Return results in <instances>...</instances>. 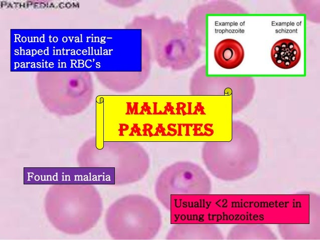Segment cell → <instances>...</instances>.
Instances as JSON below:
<instances>
[{
  "instance_id": "obj_1",
  "label": "cell",
  "mask_w": 320,
  "mask_h": 240,
  "mask_svg": "<svg viewBox=\"0 0 320 240\" xmlns=\"http://www.w3.org/2000/svg\"><path fill=\"white\" fill-rule=\"evenodd\" d=\"M115 210V236L123 239H150L162 224L160 211L150 198L131 194L118 200Z\"/></svg>"
},
{
  "instance_id": "obj_2",
  "label": "cell",
  "mask_w": 320,
  "mask_h": 240,
  "mask_svg": "<svg viewBox=\"0 0 320 240\" xmlns=\"http://www.w3.org/2000/svg\"><path fill=\"white\" fill-rule=\"evenodd\" d=\"M233 139L228 143L206 142L202 148V157L207 169L216 177L224 180H235L248 172L247 145L243 126H234Z\"/></svg>"
},
{
  "instance_id": "obj_3",
  "label": "cell",
  "mask_w": 320,
  "mask_h": 240,
  "mask_svg": "<svg viewBox=\"0 0 320 240\" xmlns=\"http://www.w3.org/2000/svg\"><path fill=\"white\" fill-rule=\"evenodd\" d=\"M211 189L210 180L204 170L190 161H178L165 168L158 175L155 193L159 201L171 208L172 195L206 194Z\"/></svg>"
},
{
  "instance_id": "obj_4",
  "label": "cell",
  "mask_w": 320,
  "mask_h": 240,
  "mask_svg": "<svg viewBox=\"0 0 320 240\" xmlns=\"http://www.w3.org/2000/svg\"><path fill=\"white\" fill-rule=\"evenodd\" d=\"M175 25L159 28L154 34L153 45L156 60L163 68L174 70L188 69L194 64L185 56V39Z\"/></svg>"
},
{
  "instance_id": "obj_5",
  "label": "cell",
  "mask_w": 320,
  "mask_h": 240,
  "mask_svg": "<svg viewBox=\"0 0 320 240\" xmlns=\"http://www.w3.org/2000/svg\"><path fill=\"white\" fill-rule=\"evenodd\" d=\"M167 239L202 240L221 239L222 235L217 226L208 224H176L170 229Z\"/></svg>"
},
{
  "instance_id": "obj_6",
  "label": "cell",
  "mask_w": 320,
  "mask_h": 240,
  "mask_svg": "<svg viewBox=\"0 0 320 240\" xmlns=\"http://www.w3.org/2000/svg\"><path fill=\"white\" fill-rule=\"evenodd\" d=\"M214 57L217 64L226 69L238 67L244 58V50L237 40L226 39L219 42L214 51Z\"/></svg>"
},
{
  "instance_id": "obj_7",
  "label": "cell",
  "mask_w": 320,
  "mask_h": 240,
  "mask_svg": "<svg viewBox=\"0 0 320 240\" xmlns=\"http://www.w3.org/2000/svg\"><path fill=\"white\" fill-rule=\"evenodd\" d=\"M273 63L279 68L288 69L295 67L301 58V50L293 40L283 39L274 43L271 50Z\"/></svg>"
}]
</instances>
